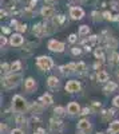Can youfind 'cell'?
<instances>
[{
	"label": "cell",
	"instance_id": "1",
	"mask_svg": "<svg viewBox=\"0 0 119 134\" xmlns=\"http://www.w3.org/2000/svg\"><path fill=\"white\" fill-rule=\"evenodd\" d=\"M12 105H14V110L16 111V113H19V114L24 113V111L27 110V103H26V100H24L23 97H20V95H15V97H14Z\"/></svg>",
	"mask_w": 119,
	"mask_h": 134
},
{
	"label": "cell",
	"instance_id": "2",
	"mask_svg": "<svg viewBox=\"0 0 119 134\" xmlns=\"http://www.w3.org/2000/svg\"><path fill=\"white\" fill-rule=\"evenodd\" d=\"M20 81H21V75H20V74H11V75H8L5 79L3 81V85H4L5 88H12V87H15Z\"/></svg>",
	"mask_w": 119,
	"mask_h": 134
},
{
	"label": "cell",
	"instance_id": "3",
	"mask_svg": "<svg viewBox=\"0 0 119 134\" xmlns=\"http://www.w3.org/2000/svg\"><path fill=\"white\" fill-rule=\"evenodd\" d=\"M32 31H34V34L38 36V38H41L47 35V34H51L52 30L48 28V24H41V23H38L34 26V28H32Z\"/></svg>",
	"mask_w": 119,
	"mask_h": 134
},
{
	"label": "cell",
	"instance_id": "4",
	"mask_svg": "<svg viewBox=\"0 0 119 134\" xmlns=\"http://www.w3.org/2000/svg\"><path fill=\"white\" fill-rule=\"evenodd\" d=\"M36 64L39 66L40 70H44V71H48L51 67L53 66V62L50 57H39L38 60H36Z\"/></svg>",
	"mask_w": 119,
	"mask_h": 134
},
{
	"label": "cell",
	"instance_id": "5",
	"mask_svg": "<svg viewBox=\"0 0 119 134\" xmlns=\"http://www.w3.org/2000/svg\"><path fill=\"white\" fill-rule=\"evenodd\" d=\"M48 50H51L53 52H62V51H64V44L62 42L52 39V40L48 42Z\"/></svg>",
	"mask_w": 119,
	"mask_h": 134
},
{
	"label": "cell",
	"instance_id": "6",
	"mask_svg": "<svg viewBox=\"0 0 119 134\" xmlns=\"http://www.w3.org/2000/svg\"><path fill=\"white\" fill-rule=\"evenodd\" d=\"M70 16L74 19V20H80L83 16H84V11L80 8V7H71L70 8Z\"/></svg>",
	"mask_w": 119,
	"mask_h": 134
},
{
	"label": "cell",
	"instance_id": "7",
	"mask_svg": "<svg viewBox=\"0 0 119 134\" xmlns=\"http://www.w3.org/2000/svg\"><path fill=\"white\" fill-rule=\"evenodd\" d=\"M40 14L44 19H51V18H53V15H55V8L51 7V5H44L41 8Z\"/></svg>",
	"mask_w": 119,
	"mask_h": 134
},
{
	"label": "cell",
	"instance_id": "8",
	"mask_svg": "<svg viewBox=\"0 0 119 134\" xmlns=\"http://www.w3.org/2000/svg\"><path fill=\"white\" fill-rule=\"evenodd\" d=\"M80 90V83L76 81H68L66 85V91L68 93H76Z\"/></svg>",
	"mask_w": 119,
	"mask_h": 134
},
{
	"label": "cell",
	"instance_id": "9",
	"mask_svg": "<svg viewBox=\"0 0 119 134\" xmlns=\"http://www.w3.org/2000/svg\"><path fill=\"white\" fill-rule=\"evenodd\" d=\"M78 129L82 131V133H88L91 130V124L87 121V119H82L79 124H78Z\"/></svg>",
	"mask_w": 119,
	"mask_h": 134
},
{
	"label": "cell",
	"instance_id": "10",
	"mask_svg": "<svg viewBox=\"0 0 119 134\" xmlns=\"http://www.w3.org/2000/svg\"><path fill=\"white\" fill-rule=\"evenodd\" d=\"M9 42H11V44H12V46H15V47L21 46V44H23V36H21L20 34H14V35L11 36Z\"/></svg>",
	"mask_w": 119,
	"mask_h": 134
},
{
	"label": "cell",
	"instance_id": "11",
	"mask_svg": "<svg viewBox=\"0 0 119 134\" xmlns=\"http://www.w3.org/2000/svg\"><path fill=\"white\" fill-rule=\"evenodd\" d=\"M67 111H68L70 114H72V115L80 114V106H79L76 102H71V103H68V106H67Z\"/></svg>",
	"mask_w": 119,
	"mask_h": 134
},
{
	"label": "cell",
	"instance_id": "12",
	"mask_svg": "<svg viewBox=\"0 0 119 134\" xmlns=\"http://www.w3.org/2000/svg\"><path fill=\"white\" fill-rule=\"evenodd\" d=\"M50 127H51V130L52 131H60L62 129H63V124L59 121V119H51L50 121Z\"/></svg>",
	"mask_w": 119,
	"mask_h": 134
},
{
	"label": "cell",
	"instance_id": "13",
	"mask_svg": "<svg viewBox=\"0 0 119 134\" xmlns=\"http://www.w3.org/2000/svg\"><path fill=\"white\" fill-rule=\"evenodd\" d=\"M24 87H26L27 91H32L36 87V83H35V81L32 79V78H28V79L24 82Z\"/></svg>",
	"mask_w": 119,
	"mask_h": 134
},
{
	"label": "cell",
	"instance_id": "14",
	"mask_svg": "<svg viewBox=\"0 0 119 134\" xmlns=\"http://www.w3.org/2000/svg\"><path fill=\"white\" fill-rule=\"evenodd\" d=\"M39 102H40L41 105H44V106H48V105L52 103V97H51L50 94H44L43 97H40Z\"/></svg>",
	"mask_w": 119,
	"mask_h": 134
},
{
	"label": "cell",
	"instance_id": "15",
	"mask_svg": "<svg viewBox=\"0 0 119 134\" xmlns=\"http://www.w3.org/2000/svg\"><path fill=\"white\" fill-rule=\"evenodd\" d=\"M47 85H48V87H51V88H55V87H58V85H59V79L56 76H50L48 79H47Z\"/></svg>",
	"mask_w": 119,
	"mask_h": 134
},
{
	"label": "cell",
	"instance_id": "16",
	"mask_svg": "<svg viewBox=\"0 0 119 134\" xmlns=\"http://www.w3.org/2000/svg\"><path fill=\"white\" fill-rule=\"evenodd\" d=\"M110 134H118L119 133V121H114L112 124L110 125V129H109Z\"/></svg>",
	"mask_w": 119,
	"mask_h": 134
},
{
	"label": "cell",
	"instance_id": "17",
	"mask_svg": "<svg viewBox=\"0 0 119 134\" xmlns=\"http://www.w3.org/2000/svg\"><path fill=\"white\" fill-rule=\"evenodd\" d=\"M62 71H63V72L76 71V64H75V63H70V64H67V66H63V67H62Z\"/></svg>",
	"mask_w": 119,
	"mask_h": 134
},
{
	"label": "cell",
	"instance_id": "18",
	"mask_svg": "<svg viewBox=\"0 0 119 134\" xmlns=\"http://www.w3.org/2000/svg\"><path fill=\"white\" fill-rule=\"evenodd\" d=\"M96 78H98L99 82H107V81H109V74H107L106 71H98Z\"/></svg>",
	"mask_w": 119,
	"mask_h": 134
},
{
	"label": "cell",
	"instance_id": "19",
	"mask_svg": "<svg viewBox=\"0 0 119 134\" xmlns=\"http://www.w3.org/2000/svg\"><path fill=\"white\" fill-rule=\"evenodd\" d=\"M88 32H90V27L88 26H82L79 28V36H86V35H88Z\"/></svg>",
	"mask_w": 119,
	"mask_h": 134
},
{
	"label": "cell",
	"instance_id": "20",
	"mask_svg": "<svg viewBox=\"0 0 119 134\" xmlns=\"http://www.w3.org/2000/svg\"><path fill=\"white\" fill-rule=\"evenodd\" d=\"M3 4L7 8H15L16 7V0H3Z\"/></svg>",
	"mask_w": 119,
	"mask_h": 134
},
{
	"label": "cell",
	"instance_id": "21",
	"mask_svg": "<svg viewBox=\"0 0 119 134\" xmlns=\"http://www.w3.org/2000/svg\"><path fill=\"white\" fill-rule=\"evenodd\" d=\"M110 63H111V64L119 63V54H118V52H112V54H111V57H110Z\"/></svg>",
	"mask_w": 119,
	"mask_h": 134
},
{
	"label": "cell",
	"instance_id": "22",
	"mask_svg": "<svg viewBox=\"0 0 119 134\" xmlns=\"http://www.w3.org/2000/svg\"><path fill=\"white\" fill-rule=\"evenodd\" d=\"M116 87H118V86H116V83H112V82H110L109 85H107V86L104 87V91H107V93L110 91V93H111V91L116 90Z\"/></svg>",
	"mask_w": 119,
	"mask_h": 134
},
{
	"label": "cell",
	"instance_id": "23",
	"mask_svg": "<svg viewBox=\"0 0 119 134\" xmlns=\"http://www.w3.org/2000/svg\"><path fill=\"white\" fill-rule=\"evenodd\" d=\"M91 16H92V20H94V21H98V20L102 19L103 14H99L98 11H94V12H91Z\"/></svg>",
	"mask_w": 119,
	"mask_h": 134
},
{
	"label": "cell",
	"instance_id": "24",
	"mask_svg": "<svg viewBox=\"0 0 119 134\" xmlns=\"http://www.w3.org/2000/svg\"><path fill=\"white\" fill-rule=\"evenodd\" d=\"M20 69H21V63L19 60H16V62H14L12 64H11V70H12V71H17Z\"/></svg>",
	"mask_w": 119,
	"mask_h": 134
},
{
	"label": "cell",
	"instance_id": "25",
	"mask_svg": "<svg viewBox=\"0 0 119 134\" xmlns=\"http://www.w3.org/2000/svg\"><path fill=\"white\" fill-rule=\"evenodd\" d=\"M53 111H55V115H56V117H63V115H64V111H66V110H64L63 107H55V110H53Z\"/></svg>",
	"mask_w": 119,
	"mask_h": 134
},
{
	"label": "cell",
	"instance_id": "26",
	"mask_svg": "<svg viewBox=\"0 0 119 134\" xmlns=\"http://www.w3.org/2000/svg\"><path fill=\"white\" fill-rule=\"evenodd\" d=\"M84 70H86V63L80 62V63L76 64V71H78V72H83Z\"/></svg>",
	"mask_w": 119,
	"mask_h": 134
},
{
	"label": "cell",
	"instance_id": "27",
	"mask_svg": "<svg viewBox=\"0 0 119 134\" xmlns=\"http://www.w3.org/2000/svg\"><path fill=\"white\" fill-rule=\"evenodd\" d=\"M103 18H104L106 20H115V18H112V15H111L110 11H104V12H103Z\"/></svg>",
	"mask_w": 119,
	"mask_h": 134
},
{
	"label": "cell",
	"instance_id": "28",
	"mask_svg": "<svg viewBox=\"0 0 119 134\" xmlns=\"http://www.w3.org/2000/svg\"><path fill=\"white\" fill-rule=\"evenodd\" d=\"M95 57L98 58V59H103V51H102V48L95 50Z\"/></svg>",
	"mask_w": 119,
	"mask_h": 134
},
{
	"label": "cell",
	"instance_id": "29",
	"mask_svg": "<svg viewBox=\"0 0 119 134\" xmlns=\"http://www.w3.org/2000/svg\"><path fill=\"white\" fill-rule=\"evenodd\" d=\"M16 30H17L19 32H26V31H27V26H26V24H19V26L16 27Z\"/></svg>",
	"mask_w": 119,
	"mask_h": 134
},
{
	"label": "cell",
	"instance_id": "30",
	"mask_svg": "<svg viewBox=\"0 0 119 134\" xmlns=\"http://www.w3.org/2000/svg\"><path fill=\"white\" fill-rule=\"evenodd\" d=\"M8 71H9V66H8L7 63H2V72L5 74V72H8Z\"/></svg>",
	"mask_w": 119,
	"mask_h": 134
},
{
	"label": "cell",
	"instance_id": "31",
	"mask_svg": "<svg viewBox=\"0 0 119 134\" xmlns=\"http://www.w3.org/2000/svg\"><path fill=\"white\" fill-rule=\"evenodd\" d=\"M76 39H78V36L75 35V34H71V35L68 36V42L70 43H75V42H76Z\"/></svg>",
	"mask_w": 119,
	"mask_h": 134
},
{
	"label": "cell",
	"instance_id": "32",
	"mask_svg": "<svg viewBox=\"0 0 119 134\" xmlns=\"http://www.w3.org/2000/svg\"><path fill=\"white\" fill-rule=\"evenodd\" d=\"M32 110H34V111H36V113H39V111L41 110V106H39L38 103H34V105H32V107H31Z\"/></svg>",
	"mask_w": 119,
	"mask_h": 134
},
{
	"label": "cell",
	"instance_id": "33",
	"mask_svg": "<svg viewBox=\"0 0 119 134\" xmlns=\"http://www.w3.org/2000/svg\"><path fill=\"white\" fill-rule=\"evenodd\" d=\"M72 54H74V55H80V54H82V50L78 48V47H74V48H72Z\"/></svg>",
	"mask_w": 119,
	"mask_h": 134
},
{
	"label": "cell",
	"instance_id": "34",
	"mask_svg": "<svg viewBox=\"0 0 119 134\" xmlns=\"http://www.w3.org/2000/svg\"><path fill=\"white\" fill-rule=\"evenodd\" d=\"M36 3H38V0H31V2H29V4H28V8H34L35 5H36Z\"/></svg>",
	"mask_w": 119,
	"mask_h": 134
},
{
	"label": "cell",
	"instance_id": "35",
	"mask_svg": "<svg viewBox=\"0 0 119 134\" xmlns=\"http://www.w3.org/2000/svg\"><path fill=\"white\" fill-rule=\"evenodd\" d=\"M112 103H114V106H115V107H119V95L114 98V100H112Z\"/></svg>",
	"mask_w": 119,
	"mask_h": 134
},
{
	"label": "cell",
	"instance_id": "36",
	"mask_svg": "<svg viewBox=\"0 0 119 134\" xmlns=\"http://www.w3.org/2000/svg\"><path fill=\"white\" fill-rule=\"evenodd\" d=\"M11 134H24L23 130H20V129H14L12 131H11Z\"/></svg>",
	"mask_w": 119,
	"mask_h": 134
},
{
	"label": "cell",
	"instance_id": "37",
	"mask_svg": "<svg viewBox=\"0 0 119 134\" xmlns=\"http://www.w3.org/2000/svg\"><path fill=\"white\" fill-rule=\"evenodd\" d=\"M46 131H44V129H41V127H39V129H36L35 130V133L34 134H44Z\"/></svg>",
	"mask_w": 119,
	"mask_h": 134
},
{
	"label": "cell",
	"instance_id": "38",
	"mask_svg": "<svg viewBox=\"0 0 119 134\" xmlns=\"http://www.w3.org/2000/svg\"><path fill=\"white\" fill-rule=\"evenodd\" d=\"M5 43H7V39H5V36H3V35H2V39H0V44H2V47L4 46Z\"/></svg>",
	"mask_w": 119,
	"mask_h": 134
},
{
	"label": "cell",
	"instance_id": "39",
	"mask_svg": "<svg viewBox=\"0 0 119 134\" xmlns=\"http://www.w3.org/2000/svg\"><path fill=\"white\" fill-rule=\"evenodd\" d=\"M7 131V125L5 124H2V134H4Z\"/></svg>",
	"mask_w": 119,
	"mask_h": 134
},
{
	"label": "cell",
	"instance_id": "40",
	"mask_svg": "<svg viewBox=\"0 0 119 134\" xmlns=\"http://www.w3.org/2000/svg\"><path fill=\"white\" fill-rule=\"evenodd\" d=\"M88 113H90V109L86 107V109H83V113H80V114H88Z\"/></svg>",
	"mask_w": 119,
	"mask_h": 134
},
{
	"label": "cell",
	"instance_id": "41",
	"mask_svg": "<svg viewBox=\"0 0 119 134\" xmlns=\"http://www.w3.org/2000/svg\"><path fill=\"white\" fill-rule=\"evenodd\" d=\"M3 32H4V34H8V32H9V28H3Z\"/></svg>",
	"mask_w": 119,
	"mask_h": 134
},
{
	"label": "cell",
	"instance_id": "42",
	"mask_svg": "<svg viewBox=\"0 0 119 134\" xmlns=\"http://www.w3.org/2000/svg\"><path fill=\"white\" fill-rule=\"evenodd\" d=\"M47 3H55V2H58V0H46Z\"/></svg>",
	"mask_w": 119,
	"mask_h": 134
},
{
	"label": "cell",
	"instance_id": "43",
	"mask_svg": "<svg viewBox=\"0 0 119 134\" xmlns=\"http://www.w3.org/2000/svg\"><path fill=\"white\" fill-rule=\"evenodd\" d=\"M115 20H119V15H118V16H116V18H115Z\"/></svg>",
	"mask_w": 119,
	"mask_h": 134
},
{
	"label": "cell",
	"instance_id": "44",
	"mask_svg": "<svg viewBox=\"0 0 119 134\" xmlns=\"http://www.w3.org/2000/svg\"><path fill=\"white\" fill-rule=\"evenodd\" d=\"M98 134H102V133H98Z\"/></svg>",
	"mask_w": 119,
	"mask_h": 134
},
{
	"label": "cell",
	"instance_id": "45",
	"mask_svg": "<svg viewBox=\"0 0 119 134\" xmlns=\"http://www.w3.org/2000/svg\"><path fill=\"white\" fill-rule=\"evenodd\" d=\"M118 5H119V4H118Z\"/></svg>",
	"mask_w": 119,
	"mask_h": 134
},
{
	"label": "cell",
	"instance_id": "46",
	"mask_svg": "<svg viewBox=\"0 0 119 134\" xmlns=\"http://www.w3.org/2000/svg\"><path fill=\"white\" fill-rule=\"evenodd\" d=\"M118 75H119V74H118Z\"/></svg>",
	"mask_w": 119,
	"mask_h": 134
}]
</instances>
